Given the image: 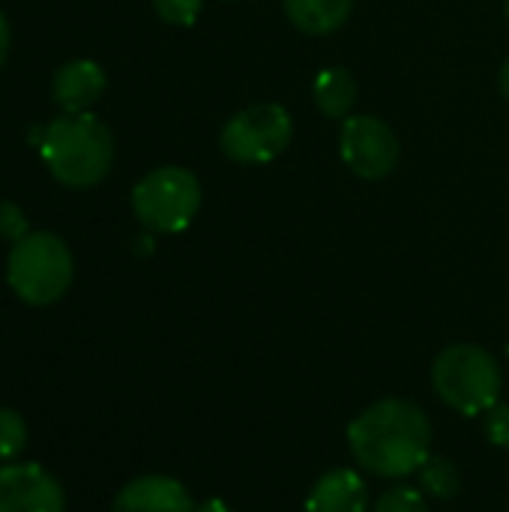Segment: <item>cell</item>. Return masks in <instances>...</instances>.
<instances>
[{
  "label": "cell",
  "instance_id": "obj_3",
  "mask_svg": "<svg viewBox=\"0 0 509 512\" xmlns=\"http://www.w3.org/2000/svg\"><path fill=\"white\" fill-rule=\"evenodd\" d=\"M432 387L438 399L462 417H483L501 402L504 375L498 360L471 342L447 345L432 363Z\"/></svg>",
  "mask_w": 509,
  "mask_h": 512
},
{
  "label": "cell",
  "instance_id": "obj_14",
  "mask_svg": "<svg viewBox=\"0 0 509 512\" xmlns=\"http://www.w3.org/2000/svg\"><path fill=\"white\" fill-rule=\"evenodd\" d=\"M420 477V489L426 498H435V501H450L459 495L462 489V474H459V465L447 456H429L423 462V468L417 471Z\"/></svg>",
  "mask_w": 509,
  "mask_h": 512
},
{
  "label": "cell",
  "instance_id": "obj_13",
  "mask_svg": "<svg viewBox=\"0 0 509 512\" xmlns=\"http://www.w3.org/2000/svg\"><path fill=\"white\" fill-rule=\"evenodd\" d=\"M357 93H360V84L351 75V69H345V66H324L315 75V81H312L315 108L327 120H345V117H351V111L357 105Z\"/></svg>",
  "mask_w": 509,
  "mask_h": 512
},
{
  "label": "cell",
  "instance_id": "obj_24",
  "mask_svg": "<svg viewBox=\"0 0 509 512\" xmlns=\"http://www.w3.org/2000/svg\"><path fill=\"white\" fill-rule=\"evenodd\" d=\"M507 360H509V345H507Z\"/></svg>",
  "mask_w": 509,
  "mask_h": 512
},
{
  "label": "cell",
  "instance_id": "obj_16",
  "mask_svg": "<svg viewBox=\"0 0 509 512\" xmlns=\"http://www.w3.org/2000/svg\"><path fill=\"white\" fill-rule=\"evenodd\" d=\"M372 512H429V501H426V495L420 489L393 486L375 501Z\"/></svg>",
  "mask_w": 509,
  "mask_h": 512
},
{
  "label": "cell",
  "instance_id": "obj_22",
  "mask_svg": "<svg viewBox=\"0 0 509 512\" xmlns=\"http://www.w3.org/2000/svg\"><path fill=\"white\" fill-rule=\"evenodd\" d=\"M498 87H501V96L509 102V57L507 63L501 66V75H498Z\"/></svg>",
  "mask_w": 509,
  "mask_h": 512
},
{
  "label": "cell",
  "instance_id": "obj_6",
  "mask_svg": "<svg viewBox=\"0 0 509 512\" xmlns=\"http://www.w3.org/2000/svg\"><path fill=\"white\" fill-rule=\"evenodd\" d=\"M294 138V120L279 102H255L231 114L219 132L222 153L237 165H267L279 159Z\"/></svg>",
  "mask_w": 509,
  "mask_h": 512
},
{
  "label": "cell",
  "instance_id": "obj_17",
  "mask_svg": "<svg viewBox=\"0 0 509 512\" xmlns=\"http://www.w3.org/2000/svg\"><path fill=\"white\" fill-rule=\"evenodd\" d=\"M153 9L171 27H192L204 9V0H153Z\"/></svg>",
  "mask_w": 509,
  "mask_h": 512
},
{
  "label": "cell",
  "instance_id": "obj_12",
  "mask_svg": "<svg viewBox=\"0 0 509 512\" xmlns=\"http://www.w3.org/2000/svg\"><path fill=\"white\" fill-rule=\"evenodd\" d=\"M288 21L309 36H330L342 30L354 12V0H282Z\"/></svg>",
  "mask_w": 509,
  "mask_h": 512
},
{
  "label": "cell",
  "instance_id": "obj_5",
  "mask_svg": "<svg viewBox=\"0 0 509 512\" xmlns=\"http://www.w3.org/2000/svg\"><path fill=\"white\" fill-rule=\"evenodd\" d=\"M132 210L150 234H180L201 210V183L180 165L153 168L135 183Z\"/></svg>",
  "mask_w": 509,
  "mask_h": 512
},
{
  "label": "cell",
  "instance_id": "obj_19",
  "mask_svg": "<svg viewBox=\"0 0 509 512\" xmlns=\"http://www.w3.org/2000/svg\"><path fill=\"white\" fill-rule=\"evenodd\" d=\"M483 426H486V438H489V444L492 447H498V450H509V405L504 402H498L492 411H486L483 414Z\"/></svg>",
  "mask_w": 509,
  "mask_h": 512
},
{
  "label": "cell",
  "instance_id": "obj_18",
  "mask_svg": "<svg viewBox=\"0 0 509 512\" xmlns=\"http://www.w3.org/2000/svg\"><path fill=\"white\" fill-rule=\"evenodd\" d=\"M27 234H30V225H27L24 210L15 201H0V240L18 243Z\"/></svg>",
  "mask_w": 509,
  "mask_h": 512
},
{
  "label": "cell",
  "instance_id": "obj_1",
  "mask_svg": "<svg viewBox=\"0 0 509 512\" xmlns=\"http://www.w3.org/2000/svg\"><path fill=\"white\" fill-rule=\"evenodd\" d=\"M348 450L366 474L405 480L432 456L429 414L411 399H378L351 420Z\"/></svg>",
  "mask_w": 509,
  "mask_h": 512
},
{
  "label": "cell",
  "instance_id": "obj_10",
  "mask_svg": "<svg viewBox=\"0 0 509 512\" xmlns=\"http://www.w3.org/2000/svg\"><path fill=\"white\" fill-rule=\"evenodd\" d=\"M105 69L93 60H69L51 78V96L63 114H87L105 93Z\"/></svg>",
  "mask_w": 509,
  "mask_h": 512
},
{
  "label": "cell",
  "instance_id": "obj_2",
  "mask_svg": "<svg viewBox=\"0 0 509 512\" xmlns=\"http://www.w3.org/2000/svg\"><path fill=\"white\" fill-rule=\"evenodd\" d=\"M39 153L45 168L66 189L102 183L114 165V135L96 114H60L42 129Z\"/></svg>",
  "mask_w": 509,
  "mask_h": 512
},
{
  "label": "cell",
  "instance_id": "obj_23",
  "mask_svg": "<svg viewBox=\"0 0 509 512\" xmlns=\"http://www.w3.org/2000/svg\"><path fill=\"white\" fill-rule=\"evenodd\" d=\"M504 12H507V21H509V0H504Z\"/></svg>",
  "mask_w": 509,
  "mask_h": 512
},
{
  "label": "cell",
  "instance_id": "obj_9",
  "mask_svg": "<svg viewBox=\"0 0 509 512\" xmlns=\"http://www.w3.org/2000/svg\"><path fill=\"white\" fill-rule=\"evenodd\" d=\"M189 489L165 474H144L129 480L111 501V512H192Z\"/></svg>",
  "mask_w": 509,
  "mask_h": 512
},
{
  "label": "cell",
  "instance_id": "obj_7",
  "mask_svg": "<svg viewBox=\"0 0 509 512\" xmlns=\"http://www.w3.org/2000/svg\"><path fill=\"white\" fill-rule=\"evenodd\" d=\"M339 159L360 180H384L399 168L396 132L375 114H351L339 129Z\"/></svg>",
  "mask_w": 509,
  "mask_h": 512
},
{
  "label": "cell",
  "instance_id": "obj_21",
  "mask_svg": "<svg viewBox=\"0 0 509 512\" xmlns=\"http://www.w3.org/2000/svg\"><path fill=\"white\" fill-rule=\"evenodd\" d=\"M192 512H234L225 501H219V498H207V501H201V504H195V510Z\"/></svg>",
  "mask_w": 509,
  "mask_h": 512
},
{
  "label": "cell",
  "instance_id": "obj_4",
  "mask_svg": "<svg viewBox=\"0 0 509 512\" xmlns=\"http://www.w3.org/2000/svg\"><path fill=\"white\" fill-rule=\"evenodd\" d=\"M75 276L69 246L51 231H30L12 243L6 258V282L27 306H51L63 300Z\"/></svg>",
  "mask_w": 509,
  "mask_h": 512
},
{
  "label": "cell",
  "instance_id": "obj_11",
  "mask_svg": "<svg viewBox=\"0 0 509 512\" xmlns=\"http://www.w3.org/2000/svg\"><path fill=\"white\" fill-rule=\"evenodd\" d=\"M306 512H369V486L354 468L324 471L306 498Z\"/></svg>",
  "mask_w": 509,
  "mask_h": 512
},
{
  "label": "cell",
  "instance_id": "obj_15",
  "mask_svg": "<svg viewBox=\"0 0 509 512\" xmlns=\"http://www.w3.org/2000/svg\"><path fill=\"white\" fill-rule=\"evenodd\" d=\"M27 447V423L18 411L0 408V462H18Z\"/></svg>",
  "mask_w": 509,
  "mask_h": 512
},
{
  "label": "cell",
  "instance_id": "obj_8",
  "mask_svg": "<svg viewBox=\"0 0 509 512\" xmlns=\"http://www.w3.org/2000/svg\"><path fill=\"white\" fill-rule=\"evenodd\" d=\"M66 492L36 462L0 465V512H63Z\"/></svg>",
  "mask_w": 509,
  "mask_h": 512
},
{
  "label": "cell",
  "instance_id": "obj_20",
  "mask_svg": "<svg viewBox=\"0 0 509 512\" xmlns=\"http://www.w3.org/2000/svg\"><path fill=\"white\" fill-rule=\"evenodd\" d=\"M9 42H12L9 21H6V15L0 12V69H3V63H6V57H9Z\"/></svg>",
  "mask_w": 509,
  "mask_h": 512
}]
</instances>
